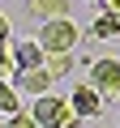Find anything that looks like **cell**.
<instances>
[{"instance_id": "4", "label": "cell", "mask_w": 120, "mask_h": 128, "mask_svg": "<svg viewBox=\"0 0 120 128\" xmlns=\"http://www.w3.org/2000/svg\"><path fill=\"white\" fill-rule=\"evenodd\" d=\"M73 111H82V115H99V107H103V90H94L90 81H82L77 90H73Z\"/></svg>"}, {"instance_id": "1", "label": "cell", "mask_w": 120, "mask_h": 128, "mask_svg": "<svg viewBox=\"0 0 120 128\" xmlns=\"http://www.w3.org/2000/svg\"><path fill=\"white\" fill-rule=\"evenodd\" d=\"M30 111H34V120H39L43 128H77V124H82V111H73V102H69V98L39 94V102H34Z\"/></svg>"}, {"instance_id": "8", "label": "cell", "mask_w": 120, "mask_h": 128, "mask_svg": "<svg viewBox=\"0 0 120 128\" xmlns=\"http://www.w3.org/2000/svg\"><path fill=\"white\" fill-rule=\"evenodd\" d=\"M51 81H56V77L47 73V64H43V68H26L17 86H22V90H30V94H47V86H51Z\"/></svg>"}, {"instance_id": "2", "label": "cell", "mask_w": 120, "mask_h": 128, "mask_svg": "<svg viewBox=\"0 0 120 128\" xmlns=\"http://www.w3.org/2000/svg\"><path fill=\"white\" fill-rule=\"evenodd\" d=\"M39 43L47 47V56H60V51H73V47L82 43V34H77V26H73L69 17H56V22H43Z\"/></svg>"}, {"instance_id": "7", "label": "cell", "mask_w": 120, "mask_h": 128, "mask_svg": "<svg viewBox=\"0 0 120 128\" xmlns=\"http://www.w3.org/2000/svg\"><path fill=\"white\" fill-rule=\"evenodd\" d=\"M116 34H120V13H107V9H103V13L94 17V26H90L86 38L94 43V38H116Z\"/></svg>"}, {"instance_id": "3", "label": "cell", "mask_w": 120, "mask_h": 128, "mask_svg": "<svg viewBox=\"0 0 120 128\" xmlns=\"http://www.w3.org/2000/svg\"><path fill=\"white\" fill-rule=\"evenodd\" d=\"M90 86L103 90V98H120V56H103L90 64Z\"/></svg>"}, {"instance_id": "13", "label": "cell", "mask_w": 120, "mask_h": 128, "mask_svg": "<svg viewBox=\"0 0 120 128\" xmlns=\"http://www.w3.org/2000/svg\"><path fill=\"white\" fill-rule=\"evenodd\" d=\"M99 4H103L107 13H120V0H99Z\"/></svg>"}, {"instance_id": "9", "label": "cell", "mask_w": 120, "mask_h": 128, "mask_svg": "<svg viewBox=\"0 0 120 128\" xmlns=\"http://www.w3.org/2000/svg\"><path fill=\"white\" fill-rule=\"evenodd\" d=\"M0 111H5V115H17V111H22L17 86H13V81H0Z\"/></svg>"}, {"instance_id": "11", "label": "cell", "mask_w": 120, "mask_h": 128, "mask_svg": "<svg viewBox=\"0 0 120 128\" xmlns=\"http://www.w3.org/2000/svg\"><path fill=\"white\" fill-rule=\"evenodd\" d=\"M9 128H43V124L34 120V111H17V115H9Z\"/></svg>"}, {"instance_id": "5", "label": "cell", "mask_w": 120, "mask_h": 128, "mask_svg": "<svg viewBox=\"0 0 120 128\" xmlns=\"http://www.w3.org/2000/svg\"><path fill=\"white\" fill-rule=\"evenodd\" d=\"M26 13L34 22H56L69 13V0H26Z\"/></svg>"}, {"instance_id": "12", "label": "cell", "mask_w": 120, "mask_h": 128, "mask_svg": "<svg viewBox=\"0 0 120 128\" xmlns=\"http://www.w3.org/2000/svg\"><path fill=\"white\" fill-rule=\"evenodd\" d=\"M5 38H9V17L0 13V43H5Z\"/></svg>"}, {"instance_id": "6", "label": "cell", "mask_w": 120, "mask_h": 128, "mask_svg": "<svg viewBox=\"0 0 120 128\" xmlns=\"http://www.w3.org/2000/svg\"><path fill=\"white\" fill-rule=\"evenodd\" d=\"M17 60H22V68H43L47 64V47L39 38H17Z\"/></svg>"}, {"instance_id": "14", "label": "cell", "mask_w": 120, "mask_h": 128, "mask_svg": "<svg viewBox=\"0 0 120 128\" xmlns=\"http://www.w3.org/2000/svg\"><path fill=\"white\" fill-rule=\"evenodd\" d=\"M0 128H9V120H0Z\"/></svg>"}, {"instance_id": "10", "label": "cell", "mask_w": 120, "mask_h": 128, "mask_svg": "<svg viewBox=\"0 0 120 128\" xmlns=\"http://www.w3.org/2000/svg\"><path fill=\"white\" fill-rule=\"evenodd\" d=\"M69 68H73V51L47 56V73H51V77H69Z\"/></svg>"}]
</instances>
